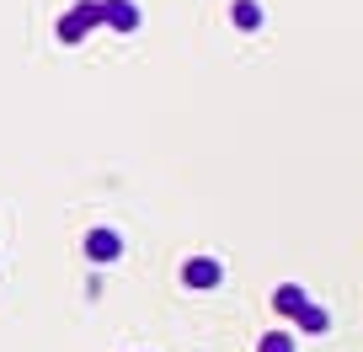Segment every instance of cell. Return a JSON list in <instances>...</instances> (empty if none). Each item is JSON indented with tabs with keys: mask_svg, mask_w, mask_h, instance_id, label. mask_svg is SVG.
Returning <instances> with one entry per match:
<instances>
[{
	"mask_svg": "<svg viewBox=\"0 0 363 352\" xmlns=\"http://www.w3.org/2000/svg\"><path fill=\"white\" fill-rule=\"evenodd\" d=\"M91 27H102V11H96V0H75V6L59 16L54 33H59V43H65V48H75V43H86Z\"/></svg>",
	"mask_w": 363,
	"mask_h": 352,
	"instance_id": "6da1fadb",
	"label": "cell"
},
{
	"mask_svg": "<svg viewBox=\"0 0 363 352\" xmlns=\"http://www.w3.org/2000/svg\"><path fill=\"white\" fill-rule=\"evenodd\" d=\"M80 251H86V261H96V267H107V261L123 256V235H118L113 225H96L86 229V240H80Z\"/></svg>",
	"mask_w": 363,
	"mask_h": 352,
	"instance_id": "7a4b0ae2",
	"label": "cell"
},
{
	"mask_svg": "<svg viewBox=\"0 0 363 352\" xmlns=\"http://www.w3.org/2000/svg\"><path fill=\"white\" fill-rule=\"evenodd\" d=\"M182 283L187 288H219L225 283V267H219L214 256H187L182 261Z\"/></svg>",
	"mask_w": 363,
	"mask_h": 352,
	"instance_id": "3957f363",
	"label": "cell"
},
{
	"mask_svg": "<svg viewBox=\"0 0 363 352\" xmlns=\"http://www.w3.org/2000/svg\"><path fill=\"white\" fill-rule=\"evenodd\" d=\"M96 11H102V27H113V33H139L134 0H96Z\"/></svg>",
	"mask_w": 363,
	"mask_h": 352,
	"instance_id": "277c9868",
	"label": "cell"
},
{
	"mask_svg": "<svg viewBox=\"0 0 363 352\" xmlns=\"http://www.w3.org/2000/svg\"><path fill=\"white\" fill-rule=\"evenodd\" d=\"M305 305H310V294H305L299 283H278V288H272V310H278V315H289V320H294Z\"/></svg>",
	"mask_w": 363,
	"mask_h": 352,
	"instance_id": "5b68a950",
	"label": "cell"
},
{
	"mask_svg": "<svg viewBox=\"0 0 363 352\" xmlns=\"http://www.w3.org/2000/svg\"><path fill=\"white\" fill-rule=\"evenodd\" d=\"M294 326H299V331H310V336H320V331H331V310L310 299V305H305V310L294 315Z\"/></svg>",
	"mask_w": 363,
	"mask_h": 352,
	"instance_id": "8992f818",
	"label": "cell"
},
{
	"mask_svg": "<svg viewBox=\"0 0 363 352\" xmlns=\"http://www.w3.org/2000/svg\"><path fill=\"white\" fill-rule=\"evenodd\" d=\"M230 22H235L240 33H257L262 27V6L257 0H235V6H230Z\"/></svg>",
	"mask_w": 363,
	"mask_h": 352,
	"instance_id": "52a82bcc",
	"label": "cell"
},
{
	"mask_svg": "<svg viewBox=\"0 0 363 352\" xmlns=\"http://www.w3.org/2000/svg\"><path fill=\"white\" fill-rule=\"evenodd\" d=\"M257 352H299V341H294V331H262L257 336Z\"/></svg>",
	"mask_w": 363,
	"mask_h": 352,
	"instance_id": "ba28073f",
	"label": "cell"
}]
</instances>
